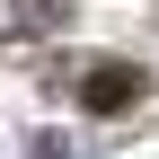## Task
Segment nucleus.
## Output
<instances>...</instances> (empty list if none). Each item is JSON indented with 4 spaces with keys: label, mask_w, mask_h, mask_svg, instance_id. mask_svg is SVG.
Returning a JSON list of instances; mask_svg holds the SVG:
<instances>
[{
    "label": "nucleus",
    "mask_w": 159,
    "mask_h": 159,
    "mask_svg": "<svg viewBox=\"0 0 159 159\" xmlns=\"http://www.w3.org/2000/svg\"><path fill=\"white\" fill-rule=\"evenodd\" d=\"M80 106H89V115H124V106H142V71H124V62L89 71V80H80Z\"/></svg>",
    "instance_id": "1"
}]
</instances>
